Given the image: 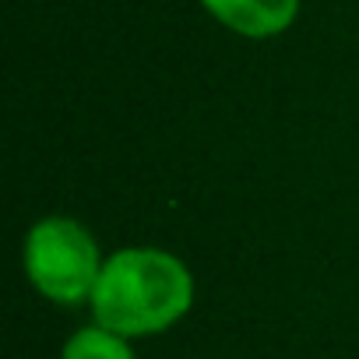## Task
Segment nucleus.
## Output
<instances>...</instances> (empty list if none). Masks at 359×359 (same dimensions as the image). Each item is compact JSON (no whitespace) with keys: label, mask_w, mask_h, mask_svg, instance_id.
Instances as JSON below:
<instances>
[{"label":"nucleus","mask_w":359,"mask_h":359,"mask_svg":"<svg viewBox=\"0 0 359 359\" xmlns=\"http://www.w3.org/2000/svg\"><path fill=\"white\" fill-rule=\"evenodd\" d=\"M194 296V275L176 254L162 247H123L106 257L88 306L95 324L134 341L180 324Z\"/></svg>","instance_id":"nucleus-1"},{"label":"nucleus","mask_w":359,"mask_h":359,"mask_svg":"<svg viewBox=\"0 0 359 359\" xmlns=\"http://www.w3.org/2000/svg\"><path fill=\"white\" fill-rule=\"evenodd\" d=\"M201 8L243 39H275L299 18V0H201Z\"/></svg>","instance_id":"nucleus-3"},{"label":"nucleus","mask_w":359,"mask_h":359,"mask_svg":"<svg viewBox=\"0 0 359 359\" xmlns=\"http://www.w3.org/2000/svg\"><path fill=\"white\" fill-rule=\"evenodd\" d=\"M25 275L39 296L60 306H81L92 299L102 275V250L88 226L71 215H46L25 236Z\"/></svg>","instance_id":"nucleus-2"},{"label":"nucleus","mask_w":359,"mask_h":359,"mask_svg":"<svg viewBox=\"0 0 359 359\" xmlns=\"http://www.w3.org/2000/svg\"><path fill=\"white\" fill-rule=\"evenodd\" d=\"M60 359H137V352H134L130 338H123V334L92 320L64 341Z\"/></svg>","instance_id":"nucleus-4"}]
</instances>
